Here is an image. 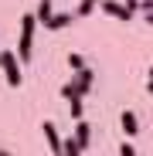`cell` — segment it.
Returning <instances> with one entry per match:
<instances>
[{
  "mask_svg": "<svg viewBox=\"0 0 153 156\" xmlns=\"http://www.w3.org/2000/svg\"><path fill=\"white\" fill-rule=\"evenodd\" d=\"M34 27H38V17L34 14H24L20 17V41H17V58L20 61H31V55H34Z\"/></svg>",
  "mask_w": 153,
  "mask_h": 156,
  "instance_id": "1",
  "label": "cell"
},
{
  "mask_svg": "<svg viewBox=\"0 0 153 156\" xmlns=\"http://www.w3.org/2000/svg\"><path fill=\"white\" fill-rule=\"evenodd\" d=\"M0 68H4L7 85H10V88H20L24 75H20V58H17V51H0Z\"/></svg>",
  "mask_w": 153,
  "mask_h": 156,
  "instance_id": "2",
  "label": "cell"
},
{
  "mask_svg": "<svg viewBox=\"0 0 153 156\" xmlns=\"http://www.w3.org/2000/svg\"><path fill=\"white\" fill-rule=\"evenodd\" d=\"M99 7H102V14H109V17H116V20H126V24L133 20V10L126 7V4H119V0H102Z\"/></svg>",
  "mask_w": 153,
  "mask_h": 156,
  "instance_id": "3",
  "label": "cell"
},
{
  "mask_svg": "<svg viewBox=\"0 0 153 156\" xmlns=\"http://www.w3.org/2000/svg\"><path fill=\"white\" fill-rule=\"evenodd\" d=\"M71 139L78 143V149L85 153V149L92 146V126H89V122H75V133H71Z\"/></svg>",
  "mask_w": 153,
  "mask_h": 156,
  "instance_id": "4",
  "label": "cell"
},
{
  "mask_svg": "<svg viewBox=\"0 0 153 156\" xmlns=\"http://www.w3.org/2000/svg\"><path fill=\"white\" fill-rule=\"evenodd\" d=\"M41 133H44V139H48V146H51V153H55V156H61V136H58V129H55V122H44L41 126Z\"/></svg>",
  "mask_w": 153,
  "mask_h": 156,
  "instance_id": "5",
  "label": "cell"
},
{
  "mask_svg": "<svg viewBox=\"0 0 153 156\" xmlns=\"http://www.w3.org/2000/svg\"><path fill=\"white\" fill-rule=\"evenodd\" d=\"M71 82L78 85V92H82V95H89V92H92V85H95V71H92V68L75 71V75H71Z\"/></svg>",
  "mask_w": 153,
  "mask_h": 156,
  "instance_id": "6",
  "label": "cell"
},
{
  "mask_svg": "<svg viewBox=\"0 0 153 156\" xmlns=\"http://www.w3.org/2000/svg\"><path fill=\"white\" fill-rule=\"evenodd\" d=\"M119 122H122V133H126V136H136V133H140V119H136V112L126 109V112L119 115Z\"/></svg>",
  "mask_w": 153,
  "mask_h": 156,
  "instance_id": "7",
  "label": "cell"
},
{
  "mask_svg": "<svg viewBox=\"0 0 153 156\" xmlns=\"http://www.w3.org/2000/svg\"><path fill=\"white\" fill-rule=\"evenodd\" d=\"M71 20H78V17H75V14H55V17L44 24V27H48V31H61V27H68Z\"/></svg>",
  "mask_w": 153,
  "mask_h": 156,
  "instance_id": "8",
  "label": "cell"
},
{
  "mask_svg": "<svg viewBox=\"0 0 153 156\" xmlns=\"http://www.w3.org/2000/svg\"><path fill=\"white\" fill-rule=\"evenodd\" d=\"M61 98H65V102H75V98H85V95L78 92L75 82H65V85H61Z\"/></svg>",
  "mask_w": 153,
  "mask_h": 156,
  "instance_id": "9",
  "label": "cell"
},
{
  "mask_svg": "<svg viewBox=\"0 0 153 156\" xmlns=\"http://www.w3.org/2000/svg\"><path fill=\"white\" fill-rule=\"evenodd\" d=\"M99 4H102V0H78V7H75V17H89Z\"/></svg>",
  "mask_w": 153,
  "mask_h": 156,
  "instance_id": "10",
  "label": "cell"
},
{
  "mask_svg": "<svg viewBox=\"0 0 153 156\" xmlns=\"http://www.w3.org/2000/svg\"><path fill=\"white\" fill-rule=\"evenodd\" d=\"M68 68H71V71H85L89 65H85V58L78 55V51H71V55H68Z\"/></svg>",
  "mask_w": 153,
  "mask_h": 156,
  "instance_id": "11",
  "label": "cell"
},
{
  "mask_svg": "<svg viewBox=\"0 0 153 156\" xmlns=\"http://www.w3.org/2000/svg\"><path fill=\"white\" fill-rule=\"evenodd\" d=\"M61 156H82V149H78V143H75L71 136L61 143Z\"/></svg>",
  "mask_w": 153,
  "mask_h": 156,
  "instance_id": "12",
  "label": "cell"
},
{
  "mask_svg": "<svg viewBox=\"0 0 153 156\" xmlns=\"http://www.w3.org/2000/svg\"><path fill=\"white\" fill-rule=\"evenodd\" d=\"M68 112H71V119H75V122H82V98L68 102Z\"/></svg>",
  "mask_w": 153,
  "mask_h": 156,
  "instance_id": "13",
  "label": "cell"
},
{
  "mask_svg": "<svg viewBox=\"0 0 153 156\" xmlns=\"http://www.w3.org/2000/svg\"><path fill=\"white\" fill-rule=\"evenodd\" d=\"M119 156H136V149H133L129 143H122V146H119Z\"/></svg>",
  "mask_w": 153,
  "mask_h": 156,
  "instance_id": "14",
  "label": "cell"
},
{
  "mask_svg": "<svg viewBox=\"0 0 153 156\" xmlns=\"http://www.w3.org/2000/svg\"><path fill=\"white\" fill-rule=\"evenodd\" d=\"M146 92L153 95V68H150V78H146Z\"/></svg>",
  "mask_w": 153,
  "mask_h": 156,
  "instance_id": "15",
  "label": "cell"
},
{
  "mask_svg": "<svg viewBox=\"0 0 153 156\" xmlns=\"http://www.w3.org/2000/svg\"><path fill=\"white\" fill-rule=\"evenodd\" d=\"M146 24H153V10H150V14H146Z\"/></svg>",
  "mask_w": 153,
  "mask_h": 156,
  "instance_id": "16",
  "label": "cell"
},
{
  "mask_svg": "<svg viewBox=\"0 0 153 156\" xmlns=\"http://www.w3.org/2000/svg\"><path fill=\"white\" fill-rule=\"evenodd\" d=\"M0 156H14V153H7V149H0Z\"/></svg>",
  "mask_w": 153,
  "mask_h": 156,
  "instance_id": "17",
  "label": "cell"
}]
</instances>
